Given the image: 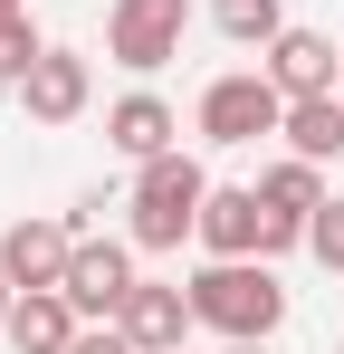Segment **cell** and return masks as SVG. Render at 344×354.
Returning a JSON list of instances; mask_svg holds the SVG:
<instances>
[{
    "label": "cell",
    "instance_id": "cell-1",
    "mask_svg": "<svg viewBox=\"0 0 344 354\" xmlns=\"http://www.w3.org/2000/svg\"><path fill=\"white\" fill-rule=\"evenodd\" d=\"M191 316L211 326V335H229V345H268L287 326V288L268 259H211L201 278H191Z\"/></svg>",
    "mask_w": 344,
    "mask_h": 354
},
{
    "label": "cell",
    "instance_id": "cell-2",
    "mask_svg": "<svg viewBox=\"0 0 344 354\" xmlns=\"http://www.w3.org/2000/svg\"><path fill=\"white\" fill-rule=\"evenodd\" d=\"M201 201H211V173L172 144V153H153V163H134V201H124L134 221H124V239L163 259V249H182V239L201 230Z\"/></svg>",
    "mask_w": 344,
    "mask_h": 354
},
{
    "label": "cell",
    "instance_id": "cell-3",
    "mask_svg": "<svg viewBox=\"0 0 344 354\" xmlns=\"http://www.w3.org/2000/svg\"><path fill=\"white\" fill-rule=\"evenodd\" d=\"M201 249H211V259H278V249H296V239L306 230H287L278 211H268V201H258V182H249V192H239V182H211V201H201Z\"/></svg>",
    "mask_w": 344,
    "mask_h": 354
},
{
    "label": "cell",
    "instance_id": "cell-4",
    "mask_svg": "<svg viewBox=\"0 0 344 354\" xmlns=\"http://www.w3.org/2000/svg\"><path fill=\"white\" fill-rule=\"evenodd\" d=\"M287 124V96L268 86V67H229L201 86V144H258Z\"/></svg>",
    "mask_w": 344,
    "mask_h": 354
},
{
    "label": "cell",
    "instance_id": "cell-5",
    "mask_svg": "<svg viewBox=\"0 0 344 354\" xmlns=\"http://www.w3.org/2000/svg\"><path fill=\"white\" fill-rule=\"evenodd\" d=\"M182 29H191V0H115L106 10V58L153 77V67L182 58Z\"/></svg>",
    "mask_w": 344,
    "mask_h": 354
},
{
    "label": "cell",
    "instance_id": "cell-6",
    "mask_svg": "<svg viewBox=\"0 0 344 354\" xmlns=\"http://www.w3.org/2000/svg\"><path fill=\"white\" fill-rule=\"evenodd\" d=\"M57 288L77 297V316H86V326L124 316V297H134V239H77V259H67V278H57Z\"/></svg>",
    "mask_w": 344,
    "mask_h": 354
},
{
    "label": "cell",
    "instance_id": "cell-7",
    "mask_svg": "<svg viewBox=\"0 0 344 354\" xmlns=\"http://www.w3.org/2000/svg\"><path fill=\"white\" fill-rule=\"evenodd\" d=\"M258 67H268V86H278V96H335V86H344L335 39H325V29H296V19L258 48Z\"/></svg>",
    "mask_w": 344,
    "mask_h": 354
},
{
    "label": "cell",
    "instance_id": "cell-8",
    "mask_svg": "<svg viewBox=\"0 0 344 354\" xmlns=\"http://www.w3.org/2000/svg\"><path fill=\"white\" fill-rule=\"evenodd\" d=\"M19 106H29V124H77L86 106H96V67L77 58V48H57V39H48V58L19 77Z\"/></svg>",
    "mask_w": 344,
    "mask_h": 354
},
{
    "label": "cell",
    "instance_id": "cell-9",
    "mask_svg": "<svg viewBox=\"0 0 344 354\" xmlns=\"http://www.w3.org/2000/svg\"><path fill=\"white\" fill-rule=\"evenodd\" d=\"M77 221H10L0 230V268H10V288H57L67 278V259H77Z\"/></svg>",
    "mask_w": 344,
    "mask_h": 354
},
{
    "label": "cell",
    "instance_id": "cell-10",
    "mask_svg": "<svg viewBox=\"0 0 344 354\" xmlns=\"http://www.w3.org/2000/svg\"><path fill=\"white\" fill-rule=\"evenodd\" d=\"M115 326H124L144 354H182V335H191L201 316H191V288H182V278H134V297H124Z\"/></svg>",
    "mask_w": 344,
    "mask_h": 354
},
{
    "label": "cell",
    "instance_id": "cell-11",
    "mask_svg": "<svg viewBox=\"0 0 344 354\" xmlns=\"http://www.w3.org/2000/svg\"><path fill=\"white\" fill-rule=\"evenodd\" d=\"M106 144L124 153V163H153V153L182 144V115H172L153 86H134V96H115V106H106Z\"/></svg>",
    "mask_w": 344,
    "mask_h": 354
},
{
    "label": "cell",
    "instance_id": "cell-12",
    "mask_svg": "<svg viewBox=\"0 0 344 354\" xmlns=\"http://www.w3.org/2000/svg\"><path fill=\"white\" fill-rule=\"evenodd\" d=\"M77 326H86V316H77V297H67V288H19L0 345H10V354H67V345H77Z\"/></svg>",
    "mask_w": 344,
    "mask_h": 354
},
{
    "label": "cell",
    "instance_id": "cell-13",
    "mask_svg": "<svg viewBox=\"0 0 344 354\" xmlns=\"http://www.w3.org/2000/svg\"><path fill=\"white\" fill-rule=\"evenodd\" d=\"M258 201L278 211L287 230H306V221H316V211H325L335 192H325V163H306V153H278V163L258 173Z\"/></svg>",
    "mask_w": 344,
    "mask_h": 354
},
{
    "label": "cell",
    "instance_id": "cell-14",
    "mask_svg": "<svg viewBox=\"0 0 344 354\" xmlns=\"http://www.w3.org/2000/svg\"><path fill=\"white\" fill-rule=\"evenodd\" d=\"M287 153H306V163H335L344 153V86L335 96H287Z\"/></svg>",
    "mask_w": 344,
    "mask_h": 354
},
{
    "label": "cell",
    "instance_id": "cell-15",
    "mask_svg": "<svg viewBox=\"0 0 344 354\" xmlns=\"http://www.w3.org/2000/svg\"><path fill=\"white\" fill-rule=\"evenodd\" d=\"M211 19H220V39H239V48H268L287 29V0H211Z\"/></svg>",
    "mask_w": 344,
    "mask_h": 354
},
{
    "label": "cell",
    "instance_id": "cell-16",
    "mask_svg": "<svg viewBox=\"0 0 344 354\" xmlns=\"http://www.w3.org/2000/svg\"><path fill=\"white\" fill-rule=\"evenodd\" d=\"M39 58H48V39H39V19H29V10H19V19H0V86H19V77H29Z\"/></svg>",
    "mask_w": 344,
    "mask_h": 354
},
{
    "label": "cell",
    "instance_id": "cell-17",
    "mask_svg": "<svg viewBox=\"0 0 344 354\" xmlns=\"http://www.w3.org/2000/svg\"><path fill=\"white\" fill-rule=\"evenodd\" d=\"M306 249H316L325 268H344V201H325V211L306 221Z\"/></svg>",
    "mask_w": 344,
    "mask_h": 354
},
{
    "label": "cell",
    "instance_id": "cell-18",
    "mask_svg": "<svg viewBox=\"0 0 344 354\" xmlns=\"http://www.w3.org/2000/svg\"><path fill=\"white\" fill-rule=\"evenodd\" d=\"M67 354H144V345H134V335L106 316V326H77V345H67Z\"/></svg>",
    "mask_w": 344,
    "mask_h": 354
},
{
    "label": "cell",
    "instance_id": "cell-19",
    "mask_svg": "<svg viewBox=\"0 0 344 354\" xmlns=\"http://www.w3.org/2000/svg\"><path fill=\"white\" fill-rule=\"evenodd\" d=\"M10 306H19V288H10V268H0V335H10Z\"/></svg>",
    "mask_w": 344,
    "mask_h": 354
},
{
    "label": "cell",
    "instance_id": "cell-20",
    "mask_svg": "<svg viewBox=\"0 0 344 354\" xmlns=\"http://www.w3.org/2000/svg\"><path fill=\"white\" fill-rule=\"evenodd\" d=\"M19 10H29V0H0V19H19Z\"/></svg>",
    "mask_w": 344,
    "mask_h": 354
},
{
    "label": "cell",
    "instance_id": "cell-21",
    "mask_svg": "<svg viewBox=\"0 0 344 354\" xmlns=\"http://www.w3.org/2000/svg\"><path fill=\"white\" fill-rule=\"evenodd\" d=\"M220 354H268V345H220Z\"/></svg>",
    "mask_w": 344,
    "mask_h": 354
},
{
    "label": "cell",
    "instance_id": "cell-22",
    "mask_svg": "<svg viewBox=\"0 0 344 354\" xmlns=\"http://www.w3.org/2000/svg\"><path fill=\"white\" fill-rule=\"evenodd\" d=\"M335 354H344V345H335Z\"/></svg>",
    "mask_w": 344,
    "mask_h": 354
}]
</instances>
